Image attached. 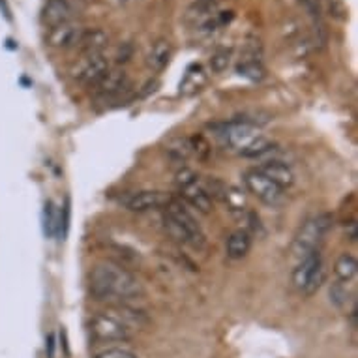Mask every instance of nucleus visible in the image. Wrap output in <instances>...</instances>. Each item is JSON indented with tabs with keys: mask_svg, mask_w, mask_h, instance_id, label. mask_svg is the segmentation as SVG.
<instances>
[{
	"mask_svg": "<svg viewBox=\"0 0 358 358\" xmlns=\"http://www.w3.org/2000/svg\"><path fill=\"white\" fill-rule=\"evenodd\" d=\"M91 293L109 304H128L143 295V285L126 268L115 263H99L91 270Z\"/></svg>",
	"mask_w": 358,
	"mask_h": 358,
	"instance_id": "obj_1",
	"label": "nucleus"
},
{
	"mask_svg": "<svg viewBox=\"0 0 358 358\" xmlns=\"http://www.w3.org/2000/svg\"><path fill=\"white\" fill-rule=\"evenodd\" d=\"M163 211H165V214H163L165 229H167L169 235H171L173 239L182 242V244L195 248V250L204 248L206 237H204L203 227L197 224L193 214L184 206L182 201H178V199L173 197V199L165 204Z\"/></svg>",
	"mask_w": 358,
	"mask_h": 358,
	"instance_id": "obj_2",
	"label": "nucleus"
},
{
	"mask_svg": "<svg viewBox=\"0 0 358 358\" xmlns=\"http://www.w3.org/2000/svg\"><path fill=\"white\" fill-rule=\"evenodd\" d=\"M332 229V216L331 214H319L315 218L304 222V225L296 232L295 240H293V246H291V253L293 257L300 261L306 255L313 253L319 250L321 242L324 237L329 235Z\"/></svg>",
	"mask_w": 358,
	"mask_h": 358,
	"instance_id": "obj_3",
	"label": "nucleus"
},
{
	"mask_svg": "<svg viewBox=\"0 0 358 358\" xmlns=\"http://www.w3.org/2000/svg\"><path fill=\"white\" fill-rule=\"evenodd\" d=\"M88 329L94 339L104 342V344H112V342H128L132 337L134 329L126 324L119 315L112 311L106 313H96L88 321Z\"/></svg>",
	"mask_w": 358,
	"mask_h": 358,
	"instance_id": "obj_4",
	"label": "nucleus"
},
{
	"mask_svg": "<svg viewBox=\"0 0 358 358\" xmlns=\"http://www.w3.org/2000/svg\"><path fill=\"white\" fill-rule=\"evenodd\" d=\"M219 139L224 143L225 147L232 150V152H239V154H244L253 141L259 139V128L257 124H252L248 120H232L229 124H225L222 130H219Z\"/></svg>",
	"mask_w": 358,
	"mask_h": 358,
	"instance_id": "obj_5",
	"label": "nucleus"
},
{
	"mask_svg": "<svg viewBox=\"0 0 358 358\" xmlns=\"http://www.w3.org/2000/svg\"><path fill=\"white\" fill-rule=\"evenodd\" d=\"M109 71V60L104 53L98 55H83L77 62L71 66V77L83 86L94 88L99 83V79Z\"/></svg>",
	"mask_w": 358,
	"mask_h": 358,
	"instance_id": "obj_6",
	"label": "nucleus"
},
{
	"mask_svg": "<svg viewBox=\"0 0 358 358\" xmlns=\"http://www.w3.org/2000/svg\"><path fill=\"white\" fill-rule=\"evenodd\" d=\"M246 190L253 197H257L261 203L268 204V206H276L283 201V190H280L270 178L261 173L259 169H250L242 176Z\"/></svg>",
	"mask_w": 358,
	"mask_h": 358,
	"instance_id": "obj_7",
	"label": "nucleus"
},
{
	"mask_svg": "<svg viewBox=\"0 0 358 358\" xmlns=\"http://www.w3.org/2000/svg\"><path fill=\"white\" fill-rule=\"evenodd\" d=\"M237 73L250 81H261L265 77V68H263V45L257 38H248L244 51L240 55V60L237 64Z\"/></svg>",
	"mask_w": 358,
	"mask_h": 358,
	"instance_id": "obj_8",
	"label": "nucleus"
},
{
	"mask_svg": "<svg viewBox=\"0 0 358 358\" xmlns=\"http://www.w3.org/2000/svg\"><path fill=\"white\" fill-rule=\"evenodd\" d=\"M321 270H323V255L317 250V252L309 253L304 259L298 261V265H296L293 274H291L293 287L298 289V291L302 293L304 289L309 285V281L313 280Z\"/></svg>",
	"mask_w": 358,
	"mask_h": 358,
	"instance_id": "obj_9",
	"label": "nucleus"
},
{
	"mask_svg": "<svg viewBox=\"0 0 358 358\" xmlns=\"http://www.w3.org/2000/svg\"><path fill=\"white\" fill-rule=\"evenodd\" d=\"M128 88H130V77H128L126 71L120 70V68H115V70L109 68V71H107L106 75L99 79V83L94 86L96 96L102 99L119 98V96H122Z\"/></svg>",
	"mask_w": 358,
	"mask_h": 358,
	"instance_id": "obj_10",
	"label": "nucleus"
},
{
	"mask_svg": "<svg viewBox=\"0 0 358 358\" xmlns=\"http://www.w3.org/2000/svg\"><path fill=\"white\" fill-rule=\"evenodd\" d=\"M84 28L79 23L68 21L62 25L51 27L47 32V45L55 47V49H71L77 47L79 40L83 36Z\"/></svg>",
	"mask_w": 358,
	"mask_h": 358,
	"instance_id": "obj_11",
	"label": "nucleus"
},
{
	"mask_svg": "<svg viewBox=\"0 0 358 358\" xmlns=\"http://www.w3.org/2000/svg\"><path fill=\"white\" fill-rule=\"evenodd\" d=\"M173 199V195H169L165 191L160 190H143L126 199V208L132 212H148L154 208H165V204Z\"/></svg>",
	"mask_w": 358,
	"mask_h": 358,
	"instance_id": "obj_12",
	"label": "nucleus"
},
{
	"mask_svg": "<svg viewBox=\"0 0 358 358\" xmlns=\"http://www.w3.org/2000/svg\"><path fill=\"white\" fill-rule=\"evenodd\" d=\"M263 173V175L270 178L272 182L280 188V190H287L295 184V173L293 169L289 167L287 163L280 162V160H268V162H263L257 167Z\"/></svg>",
	"mask_w": 358,
	"mask_h": 358,
	"instance_id": "obj_13",
	"label": "nucleus"
},
{
	"mask_svg": "<svg viewBox=\"0 0 358 358\" xmlns=\"http://www.w3.org/2000/svg\"><path fill=\"white\" fill-rule=\"evenodd\" d=\"M180 191V197H182L186 203L193 206L197 212H201V214H208L212 211V195L211 191L204 188L203 184L195 180V182H191L190 186H186L182 188Z\"/></svg>",
	"mask_w": 358,
	"mask_h": 358,
	"instance_id": "obj_14",
	"label": "nucleus"
},
{
	"mask_svg": "<svg viewBox=\"0 0 358 358\" xmlns=\"http://www.w3.org/2000/svg\"><path fill=\"white\" fill-rule=\"evenodd\" d=\"M107 45H109V34L104 28H84L77 49L81 55H98L104 53Z\"/></svg>",
	"mask_w": 358,
	"mask_h": 358,
	"instance_id": "obj_15",
	"label": "nucleus"
},
{
	"mask_svg": "<svg viewBox=\"0 0 358 358\" xmlns=\"http://www.w3.org/2000/svg\"><path fill=\"white\" fill-rule=\"evenodd\" d=\"M173 58V43L165 40V38H160L156 40L150 49L147 53V66L152 71H162L167 68V64L171 62Z\"/></svg>",
	"mask_w": 358,
	"mask_h": 358,
	"instance_id": "obj_16",
	"label": "nucleus"
},
{
	"mask_svg": "<svg viewBox=\"0 0 358 358\" xmlns=\"http://www.w3.org/2000/svg\"><path fill=\"white\" fill-rule=\"evenodd\" d=\"M71 17H73V4H70L68 0H49L45 4L43 23L49 28L71 21Z\"/></svg>",
	"mask_w": 358,
	"mask_h": 358,
	"instance_id": "obj_17",
	"label": "nucleus"
},
{
	"mask_svg": "<svg viewBox=\"0 0 358 358\" xmlns=\"http://www.w3.org/2000/svg\"><path fill=\"white\" fill-rule=\"evenodd\" d=\"M208 81V73L204 71L201 64H191L190 68L184 73L180 86H178V94L180 96H193L197 92L203 88Z\"/></svg>",
	"mask_w": 358,
	"mask_h": 358,
	"instance_id": "obj_18",
	"label": "nucleus"
},
{
	"mask_svg": "<svg viewBox=\"0 0 358 358\" xmlns=\"http://www.w3.org/2000/svg\"><path fill=\"white\" fill-rule=\"evenodd\" d=\"M252 250V235L248 231H235L229 235V239L225 242V252L227 257L232 261L244 259Z\"/></svg>",
	"mask_w": 358,
	"mask_h": 358,
	"instance_id": "obj_19",
	"label": "nucleus"
},
{
	"mask_svg": "<svg viewBox=\"0 0 358 358\" xmlns=\"http://www.w3.org/2000/svg\"><path fill=\"white\" fill-rule=\"evenodd\" d=\"M358 272V261L351 253H342L334 263V276L337 281L342 283H349L357 278Z\"/></svg>",
	"mask_w": 358,
	"mask_h": 358,
	"instance_id": "obj_20",
	"label": "nucleus"
},
{
	"mask_svg": "<svg viewBox=\"0 0 358 358\" xmlns=\"http://www.w3.org/2000/svg\"><path fill=\"white\" fill-rule=\"evenodd\" d=\"M300 6L304 8V12L309 15V19L315 27V40L317 43H321V38L319 34H323V38H326V30H324V23H323V6H321V0H298Z\"/></svg>",
	"mask_w": 358,
	"mask_h": 358,
	"instance_id": "obj_21",
	"label": "nucleus"
},
{
	"mask_svg": "<svg viewBox=\"0 0 358 358\" xmlns=\"http://www.w3.org/2000/svg\"><path fill=\"white\" fill-rule=\"evenodd\" d=\"M222 197L225 204L229 206L231 212H244L246 211V191L240 190L237 186H222Z\"/></svg>",
	"mask_w": 358,
	"mask_h": 358,
	"instance_id": "obj_22",
	"label": "nucleus"
},
{
	"mask_svg": "<svg viewBox=\"0 0 358 358\" xmlns=\"http://www.w3.org/2000/svg\"><path fill=\"white\" fill-rule=\"evenodd\" d=\"M231 58H232V47H227V45H219L216 49L212 51L211 55V70L214 73H224L227 68H229V64H231Z\"/></svg>",
	"mask_w": 358,
	"mask_h": 358,
	"instance_id": "obj_23",
	"label": "nucleus"
},
{
	"mask_svg": "<svg viewBox=\"0 0 358 358\" xmlns=\"http://www.w3.org/2000/svg\"><path fill=\"white\" fill-rule=\"evenodd\" d=\"M56 219H58V214H56L55 203L53 201H47L45 206H43V214H42V224H43V232L45 237H55L56 231Z\"/></svg>",
	"mask_w": 358,
	"mask_h": 358,
	"instance_id": "obj_24",
	"label": "nucleus"
},
{
	"mask_svg": "<svg viewBox=\"0 0 358 358\" xmlns=\"http://www.w3.org/2000/svg\"><path fill=\"white\" fill-rule=\"evenodd\" d=\"M272 148H274V145H272L267 137H263V135H261L259 139L253 141L252 145H250V148H248L246 152H244L242 156H246V158H261V156L268 154Z\"/></svg>",
	"mask_w": 358,
	"mask_h": 358,
	"instance_id": "obj_25",
	"label": "nucleus"
},
{
	"mask_svg": "<svg viewBox=\"0 0 358 358\" xmlns=\"http://www.w3.org/2000/svg\"><path fill=\"white\" fill-rule=\"evenodd\" d=\"M70 199L66 197V203H64L62 211L58 212V219H56V231L55 235H62L66 237L68 235V229H70Z\"/></svg>",
	"mask_w": 358,
	"mask_h": 358,
	"instance_id": "obj_26",
	"label": "nucleus"
},
{
	"mask_svg": "<svg viewBox=\"0 0 358 358\" xmlns=\"http://www.w3.org/2000/svg\"><path fill=\"white\" fill-rule=\"evenodd\" d=\"M195 180H197V175L191 171V169L180 167L178 171H176L175 184L178 190H182V188H186V186H190V184L195 182Z\"/></svg>",
	"mask_w": 358,
	"mask_h": 358,
	"instance_id": "obj_27",
	"label": "nucleus"
},
{
	"mask_svg": "<svg viewBox=\"0 0 358 358\" xmlns=\"http://www.w3.org/2000/svg\"><path fill=\"white\" fill-rule=\"evenodd\" d=\"M347 296H349V293H347V289H345V283H342V281H336L331 287V298L336 306H344V304L349 300Z\"/></svg>",
	"mask_w": 358,
	"mask_h": 358,
	"instance_id": "obj_28",
	"label": "nucleus"
},
{
	"mask_svg": "<svg viewBox=\"0 0 358 358\" xmlns=\"http://www.w3.org/2000/svg\"><path fill=\"white\" fill-rule=\"evenodd\" d=\"M94 358H139V357L134 355L132 351H128V349H119V347H115V349H106V351L98 353Z\"/></svg>",
	"mask_w": 358,
	"mask_h": 358,
	"instance_id": "obj_29",
	"label": "nucleus"
},
{
	"mask_svg": "<svg viewBox=\"0 0 358 358\" xmlns=\"http://www.w3.org/2000/svg\"><path fill=\"white\" fill-rule=\"evenodd\" d=\"M331 14L337 19H345L347 17V8L344 6L342 0H331Z\"/></svg>",
	"mask_w": 358,
	"mask_h": 358,
	"instance_id": "obj_30",
	"label": "nucleus"
},
{
	"mask_svg": "<svg viewBox=\"0 0 358 358\" xmlns=\"http://www.w3.org/2000/svg\"><path fill=\"white\" fill-rule=\"evenodd\" d=\"M45 351H47V357H49V358L55 357V336H53V334H49V336H47Z\"/></svg>",
	"mask_w": 358,
	"mask_h": 358,
	"instance_id": "obj_31",
	"label": "nucleus"
},
{
	"mask_svg": "<svg viewBox=\"0 0 358 358\" xmlns=\"http://www.w3.org/2000/svg\"><path fill=\"white\" fill-rule=\"evenodd\" d=\"M0 10H4V14L10 17V10H8V6H6V0H0Z\"/></svg>",
	"mask_w": 358,
	"mask_h": 358,
	"instance_id": "obj_32",
	"label": "nucleus"
},
{
	"mask_svg": "<svg viewBox=\"0 0 358 358\" xmlns=\"http://www.w3.org/2000/svg\"><path fill=\"white\" fill-rule=\"evenodd\" d=\"M70 4H75V2H84V0H68Z\"/></svg>",
	"mask_w": 358,
	"mask_h": 358,
	"instance_id": "obj_33",
	"label": "nucleus"
},
{
	"mask_svg": "<svg viewBox=\"0 0 358 358\" xmlns=\"http://www.w3.org/2000/svg\"><path fill=\"white\" fill-rule=\"evenodd\" d=\"M122 2H124V0H122Z\"/></svg>",
	"mask_w": 358,
	"mask_h": 358,
	"instance_id": "obj_34",
	"label": "nucleus"
}]
</instances>
